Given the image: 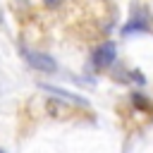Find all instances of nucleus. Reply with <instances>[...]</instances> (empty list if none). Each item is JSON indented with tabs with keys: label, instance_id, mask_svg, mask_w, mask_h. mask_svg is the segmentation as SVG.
<instances>
[{
	"label": "nucleus",
	"instance_id": "nucleus-2",
	"mask_svg": "<svg viewBox=\"0 0 153 153\" xmlns=\"http://www.w3.org/2000/svg\"><path fill=\"white\" fill-rule=\"evenodd\" d=\"M26 60H29V65H31L33 69H38V72H43V74L57 72V62H55L50 55H45V53H26Z\"/></svg>",
	"mask_w": 153,
	"mask_h": 153
},
{
	"label": "nucleus",
	"instance_id": "nucleus-4",
	"mask_svg": "<svg viewBox=\"0 0 153 153\" xmlns=\"http://www.w3.org/2000/svg\"><path fill=\"white\" fill-rule=\"evenodd\" d=\"M131 31H134V33H136V31H146V24H141V22L136 19V22H129V24L122 29V33H124V36H127V33H131Z\"/></svg>",
	"mask_w": 153,
	"mask_h": 153
},
{
	"label": "nucleus",
	"instance_id": "nucleus-3",
	"mask_svg": "<svg viewBox=\"0 0 153 153\" xmlns=\"http://www.w3.org/2000/svg\"><path fill=\"white\" fill-rule=\"evenodd\" d=\"M41 88H43V91H48V93H53L55 98L60 96V98H65V100H69V103H74V105L88 108V100H86V98H81V96H76V93H72V91H65V88H60V86H50V84H41Z\"/></svg>",
	"mask_w": 153,
	"mask_h": 153
},
{
	"label": "nucleus",
	"instance_id": "nucleus-1",
	"mask_svg": "<svg viewBox=\"0 0 153 153\" xmlns=\"http://www.w3.org/2000/svg\"><path fill=\"white\" fill-rule=\"evenodd\" d=\"M115 60H117V45H115L112 41L100 43V45L93 50V55H91V65H93L96 69H105V67H110Z\"/></svg>",
	"mask_w": 153,
	"mask_h": 153
},
{
	"label": "nucleus",
	"instance_id": "nucleus-5",
	"mask_svg": "<svg viewBox=\"0 0 153 153\" xmlns=\"http://www.w3.org/2000/svg\"><path fill=\"white\" fill-rule=\"evenodd\" d=\"M48 7H57V5H62V0H43Z\"/></svg>",
	"mask_w": 153,
	"mask_h": 153
},
{
	"label": "nucleus",
	"instance_id": "nucleus-6",
	"mask_svg": "<svg viewBox=\"0 0 153 153\" xmlns=\"http://www.w3.org/2000/svg\"><path fill=\"white\" fill-rule=\"evenodd\" d=\"M0 153H5V151H2V148H0Z\"/></svg>",
	"mask_w": 153,
	"mask_h": 153
}]
</instances>
